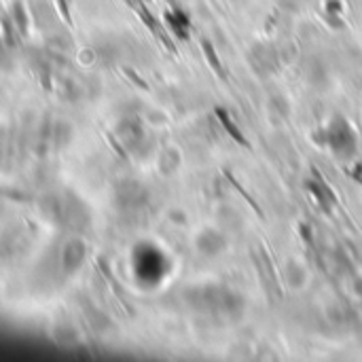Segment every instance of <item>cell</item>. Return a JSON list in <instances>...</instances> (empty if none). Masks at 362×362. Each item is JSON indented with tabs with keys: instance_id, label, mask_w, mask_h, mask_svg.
Instances as JSON below:
<instances>
[{
	"instance_id": "6da1fadb",
	"label": "cell",
	"mask_w": 362,
	"mask_h": 362,
	"mask_svg": "<svg viewBox=\"0 0 362 362\" xmlns=\"http://www.w3.org/2000/svg\"><path fill=\"white\" fill-rule=\"evenodd\" d=\"M314 140L344 161H350L358 153V134L344 115H333L320 129H316Z\"/></svg>"
},
{
	"instance_id": "7a4b0ae2",
	"label": "cell",
	"mask_w": 362,
	"mask_h": 362,
	"mask_svg": "<svg viewBox=\"0 0 362 362\" xmlns=\"http://www.w3.org/2000/svg\"><path fill=\"white\" fill-rule=\"evenodd\" d=\"M244 303L246 301L238 293L221 284H208L195 291V305L218 318H238L244 312Z\"/></svg>"
},
{
	"instance_id": "3957f363",
	"label": "cell",
	"mask_w": 362,
	"mask_h": 362,
	"mask_svg": "<svg viewBox=\"0 0 362 362\" xmlns=\"http://www.w3.org/2000/svg\"><path fill=\"white\" fill-rule=\"evenodd\" d=\"M195 246H197V250L204 257H216V255H221L227 248V238L221 231H216V229H204L197 235Z\"/></svg>"
},
{
	"instance_id": "277c9868",
	"label": "cell",
	"mask_w": 362,
	"mask_h": 362,
	"mask_svg": "<svg viewBox=\"0 0 362 362\" xmlns=\"http://www.w3.org/2000/svg\"><path fill=\"white\" fill-rule=\"evenodd\" d=\"M305 187H308V191L312 193V197L316 199V206H318L322 212L331 214L333 208H335V195H333V191L329 189V185H325L320 178H310V180L305 182Z\"/></svg>"
},
{
	"instance_id": "5b68a950",
	"label": "cell",
	"mask_w": 362,
	"mask_h": 362,
	"mask_svg": "<svg viewBox=\"0 0 362 362\" xmlns=\"http://www.w3.org/2000/svg\"><path fill=\"white\" fill-rule=\"evenodd\" d=\"M325 19L333 30H341L346 25V6L341 0H327L325 2Z\"/></svg>"
},
{
	"instance_id": "8992f818",
	"label": "cell",
	"mask_w": 362,
	"mask_h": 362,
	"mask_svg": "<svg viewBox=\"0 0 362 362\" xmlns=\"http://www.w3.org/2000/svg\"><path fill=\"white\" fill-rule=\"evenodd\" d=\"M218 115H221V121H223V125L227 127V132L231 134V138L233 140H238L240 144H244V146H248V142H246V138L242 136V132H240V127L231 121V117H229V112H225V110H221L218 108Z\"/></svg>"
}]
</instances>
